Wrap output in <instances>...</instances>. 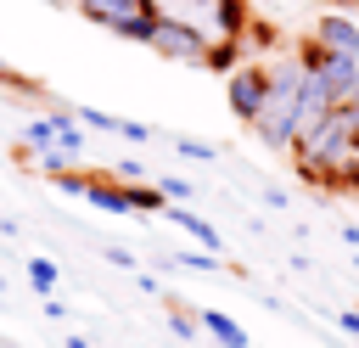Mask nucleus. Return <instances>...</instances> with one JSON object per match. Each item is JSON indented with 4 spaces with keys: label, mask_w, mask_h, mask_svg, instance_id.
I'll return each mask as SVG.
<instances>
[{
    "label": "nucleus",
    "mask_w": 359,
    "mask_h": 348,
    "mask_svg": "<svg viewBox=\"0 0 359 348\" xmlns=\"http://www.w3.org/2000/svg\"><path fill=\"white\" fill-rule=\"evenodd\" d=\"M6 95H11V90H0V101H6Z\"/></svg>",
    "instance_id": "29"
},
{
    "label": "nucleus",
    "mask_w": 359,
    "mask_h": 348,
    "mask_svg": "<svg viewBox=\"0 0 359 348\" xmlns=\"http://www.w3.org/2000/svg\"><path fill=\"white\" fill-rule=\"evenodd\" d=\"M157 191H163L168 202H191V180H180V174H168V180H157Z\"/></svg>",
    "instance_id": "18"
},
{
    "label": "nucleus",
    "mask_w": 359,
    "mask_h": 348,
    "mask_svg": "<svg viewBox=\"0 0 359 348\" xmlns=\"http://www.w3.org/2000/svg\"><path fill=\"white\" fill-rule=\"evenodd\" d=\"M264 95H269V62L247 56V62H236V67L224 73V101H230V112H236L241 123H252V112L264 107Z\"/></svg>",
    "instance_id": "2"
},
{
    "label": "nucleus",
    "mask_w": 359,
    "mask_h": 348,
    "mask_svg": "<svg viewBox=\"0 0 359 348\" xmlns=\"http://www.w3.org/2000/svg\"><path fill=\"white\" fill-rule=\"evenodd\" d=\"M112 135H123V140H135V146H140V140H151V129H146V123H135V118H118V129H112Z\"/></svg>",
    "instance_id": "19"
},
{
    "label": "nucleus",
    "mask_w": 359,
    "mask_h": 348,
    "mask_svg": "<svg viewBox=\"0 0 359 348\" xmlns=\"http://www.w3.org/2000/svg\"><path fill=\"white\" fill-rule=\"evenodd\" d=\"M157 11H163V0H140L129 17H118V28H112V34H118V39L146 45V39H151V28H157Z\"/></svg>",
    "instance_id": "6"
},
{
    "label": "nucleus",
    "mask_w": 359,
    "mask_h": 348,
    "mask_svg": "<svg viewBox=\"0 0 359 348\" xmlns=\"http://www.w3.org/2000/svg\"><path fill=\"white\" fill-rule=\"evenodd\" d=\"M45 6H79V0H45Z\"/></svg>",
    "instance_id": "27"
},
{
    "label": "nucleus",
    "mask_w": 359,
    "mask_h": 348,
    "mask_svg": "<svg viewBox=\"0 0 359 348\" xmlns=\"http://www.w3.org/2000/svg\"><path fill=\"white\" fill-rule=\"evenodd\" d=\"M0 90H17V95H39L45 84H39V79H28V73H17L11 62H0Z\"/></svg>",
    "instance_id": "14"
},
{
    "label": "nucleus",
    "mask_w": 359,
    "mask_h": 348,
    "mask_svg": "<svg viewBox=\"0 0 359 348\" xmlns=\"http://www.w3.org/2000/svg\"><path fill=\"white\" fill-rule=\"evenodd\" d=\"M45 123H50V140L84 163V129H79V118L73 112H45Z\"/></svg>",
    "instance_id": "9"
},
{
    "label": "nucleus",
    "mask_w": 359,
    "mask_h": 348,
    "mask_svg": "<svg viewBox=\"0 0 359 348\" xmlns=\"http://www.w3.org/2000/svg\"><path fill=\"white\" fill-rule=\"evenodd\" d=\"M337 326H342V331L359 342V309H342V314H337Z\"/></svg>",
    "instance_id": "21"
},
{
    "label": "nucleus",
    "mask_w": 359,
    "mask_h": 348,
    "mask_svg": "<svg viewBox=\"0 0 359 348\" xmlns=\"http://www.w3.org/2000/svg\"><path fill=\"white\" fill-rule=\"evenodd\" d=\"M45 314H50V320H67V303H62V297H50V292H45Z\"/></svg>",
    "instance_id": "23"
},
{
    "label": "nucleus",
    "mask_w": 359,
    "mask_h": 348,
    "mask_svg": "<svg viewBox=\"0 0 359 348\" xmlns=\"http://www.w3.org/2000/svg\"><path fill=\"white\" fill-rule=\"evenodd\" d=\"M73 118H79V123H84V129H107V135H112V129H118V118H112V112H101V107H79V112H73Z\"/></svg>",
    "instance_id": "16"
},
{
    "label": "nucleus",
    "mask_w": 359,
    "mask_h": 348,
    "mask_svg": "<svg viewBox=\"0 0 359 348\" xmlns=\"http://www.w3.org/2000/svg\"><path fill=\"white\" fill-rule=\"evenodd\" d=\"M163 309H168V326H174V337H180V342H196V337H202L196 314H185V309H180V297H163Z\"/></svg>",
    "instance_id": "13"
},
{
    "label": "nucleus",
    "mask_w": 359,
    "mask_h": 348,
    "mask_svg": "<svg viewBox=\"0 0 359 348\" xmlns=\"http://www.w3.org/2000/svg\"><path fill=\"white\" fill-rule=\"evenodd\" d=\"M196 326H202V331H208L219 348H252V337H247V331H241L230 314H219V309H202V314H196Z\"/></svg>",
    "instance_id": "7"
},
{
    "label": "nucleus",
    "mask_w": 359,
    "mask_h": 348,
    "mask_svg": "<svg viewBox=\"0 0 359 348\" xmlns=\"http://www.w3.org/2000/svg\"><path fill=\"white\" fill-rule=\"evenodd\" d=\"M0 297H6V275H0Z\"/></svg>",
    "instance_id": "28"
},
{
    "label": "nucleus",
    "mask_w": 359,
    "mask_h": 348,
    "mask_svg": "<svg viewBox=\"0 0 359 348\" xmlns=\"http://www.w3.org/2000/svg\"><path fill=\"white\" fill-rule=\"evenodd\" d=\"M353 11H359V0H353Z\"/></svg>",
    "instance_id": "31"
},
{
    "label": "nucleus",
    "mask_w": 359,
    "mask_h": 348,
    "mask_svg": "<svg viewBox=\"0 0 359 348\" xmlns=\"http://www.w3.org/2000/svg\"><path fill=\"white\" fill-rule=\"evenodd\" d=\"M168 264H180V269H202V275H230V269H236V264L219 258V253H168Z\"/></svg>",
    "instance_id": "11"
},
{
    "label": "nucleus",
    "mask_w": 359,
    "mask_h": 348,
    "mask_svg": "<svg viewBox=\"0 0 359 348\" xmlns=\"http://www.w3.org/2000/svg\"><path fill=\"white\" fill-rule=\"evenodd\" d=\"M28 281H34V286H39V297H45V292H56V264H50V258H39V253H34V258H28Z\"/></svg>",
    "instance_id": "15"
},
{
    "label": "nucleus",
    "mask_w": 359,
    "mask_h": 348,
    "mask_svg": "<svg viewBox=\"0 0 359 348\" xmlns=\"http://www.w3.org/2000/svg\"><path fill=\"white\" fill-rule=\"evenodd\" d=\"M180 157H196V163H213L219 152H213L208 140H191V135H180Z\"/></svg>",
    "instance_id": "17"
},
{
    "label": "nucleus",
    "mask_w": 359,
    "mask_h": 348,
    "mask_svg": "<svg viewBox=\"0 0 359 348\" xmlns=\"http://www.w3.org/2000/svg\"><path fill=\"white\" fill-rule=\"evenodd\" d=\"M208 39H213V34H208L202 22H191L185 11H168V6H163V11H157V28H151L146 45H151L157 56H168V62H191V67H196L202 51H208Z\"/></svg>",
    "instance_id": "1"
},
{
    "label": "nucleus",
    "mask_w": 359,
    "mask_h": 348,
    "mask_svg": "<svg viewBox=\"0 0 359 348\" xmlns=\"http://www.w3.org/2000/svg\"><path fill=\"white\" fill-rule=\"evenodd\" d=\"M202 6H208V34H219V39H241V28H247V17H252L247 0H202Z\"/></svg>",
    "instance_id": "4"
},
{
    "label": "nucleus",
    "mask_w": 359,
    "mask_h": 348,
    "mask_svg": "<svg viewBox=\"0 0 359 348\" xmlns=\"http://www.w3.org/2000/svg\"><path fill=\"white\" fill-rule=\"evenodd\" d=\"M157 213H163V219H168V225H180V230H185V236H196V241H202V247H208V253H224V241H219V230H213V225H208V219H196V213H191V208H174V202H163V208H157Z\"/></svg>",
    "instance_id": "5"
},
{
    "label": "nucleus",
    "mask_w": 359,
    "mask_h": 348,
    "mask_svg": "<svg viewBox=\"0 0 359 348\" xmlns=\"http://www.w3.org/2000/svg\"><path fill=\"white\" fill-rule=\"evenodd\" d=\"M264 6H275V0H264Z\"/></svg>",
    "instance_id": "30"
},
{
    "label": "nucleus",
    "mask_w": 359,
    "mask_h": 348,
    "mask_svg": "<svg viewBox=\"0 0 359 348\" xmlns=\"http://www.w3.org/2000/svg\"><path fill=\"white\" fill-rule=\"evenodd\" d=\"M348 101H359V56H353V95Z\"/></svg>",
    "instance_id": "25"
},
{
    "label": "nucleus",
    "mask_w": 359,
    "mask_h": 348,
    "mask_svg": "<svg viewBox=\"0 0 359 348\" xmlns=\"http://www.w3.org/2000/svg\"><path fill=\"white\" fill-rule=\"evenodd\" d=\"M309 39H314L320 51H342V56H359V11H342V6L320 11V17H314V28H309Z\"/></svg>",
    "instance_id": "3"
},
{
    "label": "nucleus",
    "mask_w": 359,
    "mask_h": 348,
    "mask_svg": "<svg viewBox=\"0 0 359 348\" xmlns=\"http://www.w3.org/2000/svg\"><path fill=\"white\" fill-rule=\"evenodd\" d=\"M107 264H118V269H135V258H129V247H107Z\"/></svg>",
    "instance_id": "22"
},
{
    "label": "nucleus",
    "mask_w": 359,
    "mask_h": 348,
    "mask_svg": "<svg viewBox=\"0 0 359 348\" xmlns=\"http://www.w3.org/2000/svg\"><path fill=\"white\" fill-rule=\"evenodd\" d=\"M67 348H95V342L90 337H67Z\"/></svg>",
    "instance_id": "24"
},
{
    "label": "nucleus",
    "mask_w": 359,
    "mask_h": 348,
    "mask_svg": "<svg viewBox=\"0 0 359 348\" xmlns=\"http://www.w3.org/2000/svg\"><path fill=\"white\" fill-rule=\"evenodd\" d=\"M331 6H342V11H353V0H331Z\"/></svg>",
    "instance_id": "26"
},
{
    "label": "nucleus",
    "mask_w": 359,
    "mask_h": 348,
    "mask_svg": "<svg viewBox=\"0 0 359 348\" xmlns=\"http://www.w3.org/2000/svg\"><path fill=\"white\" fill-rule=\"evenodd\" d=\"M112 180H118V185H129V180H146V168H140V163H118V168H112Z\"/></svg>",
    "instance_id": "20"
},
{
    "label": "nucleus",
    "mask_w": 359,
    "mask_h": 348,
    "mask_svg": "<svg viewBox=\"0 0 359 348\" xmlns=\"http://www.w3.org/2000/svg\"><path fill=\"white\" fill-rule=\"evenodd\" d=\"M241 45H252V51H275V45H280V28H275V22H264V17H247Z\"/></svg>",
    "instance_id": "12"
},
{
    "label": "nucleus",
    "mask_w": 359,
    "mask_h": 348,
    "mask_svg": "<svg viewBox=\"0 0 359 348\" xmlns=\"http://www.w3.org/2000/svg\"><path fill=\"white\" fill-rule=\"evenodd\" d=\"M241 51H247V45H241V39H219V34H213V39H208V51H202V62H196V67H208V73H219V79H224V73H230V67H236V62H241Z\"/></svg>",
    "instance_id": "8"
},
{
    "label": "nucleus",
    "mask_w": 359,
    "mask_h": 348,
    "mask_svg": "<svg viewBox=\"0 0 359 348\" xmlns=\"http://www.w3.org/2000/svg\"><path fill=\"white\" fill-rule=\"evenodd\" d=\"M320 191H331V196H353V191H359V152L337 157V163L325 168V185H320Z\"/></svg>",
    "instance_id": "10"
}]
</instances>
